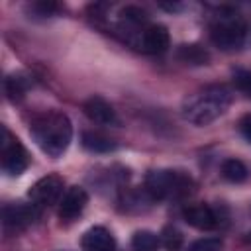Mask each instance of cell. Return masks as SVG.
<instances>
[{
	"label": "cell",
	"instance_id": "obj_19",
	"mask_svg": "<svg viewBox=\"0 0 251 251\" xmlns=\"http://www.w3.org/2000/svg\"><path fill=\"white\" fill-rule=\"evenodd\" d=\"M161 239H163V245L167 251H180L182 247V235L176 227H165L163 233H161Z\"/></svg>",
	"mask_w": 251,
	"mask_h": 251
},
{
	"label": "cell",
	"instance_id": "obj_13",
	"mask_svg": "<svg viewBox=\"0 0 251 251\" xmlns=\"http://www.w3.org/2000/svg\"><path fill=\"white\" fill-rule=\"evenodd\" d=\"M176 57L186 65H206L210 61V53L198 43L180 45L176 51Z\"/></svg>",
	"mask_w": 251,
	"mask_h": 251
},
{
	"label": "cell",
	"instance_id": "obj_9",
	"mask_svg": "<svg viewBox=\"0 0 251 251\" xmlns=\"http://www.w3.org/2000/svg\"><path fill=\"white\" fill-rule=\"evenodd\" d=\"M182 218L188 226L202 229V231H210L218 226V216L216 212L208 206V204H190L182 210Z\"/></svg>",
	"mask_w": 251,
	"mask_h": 251
},
{
	"label": "cell",
	"instance_id": "obj_21",
	"mask_svg": "<svg viewBox=\"0 0 251 251\" xmlns=\"http://www.w3.org/2000/svg\"><path fill=\"white\" fill-rule=\"evenodd\" d=\"M222 243L220 239H214V237H204V239H198L192 243L190 251H220Z\"/></svg>",
	"mask_w": 251,
	"mask_h": 251
},
{
	"label": "cell",
	"instance_id": "obj_1",
	"mask_svg": "<svg viewBox=\"0 0 251 251\" xmlns=\"http://www.w3.org/2000/svg\"><path fill=\"white\" fill-rule=\"evenodd\" d=\"M29 131L35 143L39 145V149L49 157L63 155L73 137L71 120L63 112H43L35 116L31 120Z\"/></svg>",
	"mask_w": 251,
	"mask_h": 251
},
{
	"label": "cell",
	"instance_id": "obj_5",
	"mask_svg": "<svg viewBox=\"0 0 251 251\" xmlns=\"http://www.w3.org/2000/svg\"><path fill=\"white\" fill-rule=\"evenodd\" d=\"M2 133H4V139H2V169L10 176L22 175L27 169V163H29L27 151L20 143V139L14 137L6 127L2 129Z\"/></svg>",
	"mask_w": 251,
	"mask_h": 251
},
{
	"label": "cell",
	"instance_id": "obj_14",
	"mask_svg": "<svg viewBox=\"0 0 251 251\" xmlns=\"http://www.w3.org/2000/svg\"><path fill=\"white\" fill-rule=\"evenodd\" d=\"M82 145L94 153H108V151L116 149V143L112 139H108L106 135L96 133V131H84L82 133Z\"/></svg>",
	"mask_w": 251,
	"mask_h": 251
},
{
	"label": "cell",
	"instance_id": "obj_20",
	"mask_svg": "<svg viewBox=\"0 0 251 251\" xmlns=\"http://www.w3.org/2000/svg\"><path fill=\"white\" fill-rule=\"evenodd\" d=\"M233 82H235V86H237L241 92H245V94L251 96V71L237 69V71L233 73Z\"/></svg>",
	"mask_w": 251,
	"mask_h": 251
},
{
	"label": "cell",
	"instance_id": "obj_17",
	"mask_svg": "<svg viewBox=\"0 0 251 251\" xmlns=\"http://www.w3.org/2000/svg\"><path fill=\"white\" fill-rule=\"evenodd\" d=\"M159 245V237L151 231H137L131 239V247L135 251H155Z\"/></svg>",
	"mask_w": 251,
	"mask_h": 251
},
{
	"label": "cell",
	"instance_id": "obj_12",
	"mask_svg": "<svg viewBox=\"0 0 251 251\" xmlns=\"http://www.w3.org/2000/svg\"><path fill=\"white\" fill-rule=\"evenodd\" d=\"M114 247H116V241L112 233L102 226H94L82 235L84 251H114Z\"/></svg>",
	"mask_w": 251,
	"mask_h": 251
},
{
	"label": "cell",
	"instance_id": "obj_18",
	"mask_svg": "<svg viewBox=\"0 0 251 251\" xmlns=\"http://www.w3.org/2000/svg\"><path fill=\"white\" fill-rule=\"evenodd\" d=\"M147 20V14L137 6H126L122 10V24L129 27H137Z\"/></svg>",
	"mask_w": 251,
	"mask_h": 251
},
{
	"label": "cell",
	"instance_id": "obj_22",
	"mask_svg": "<svg viewBox=\"0 0 251 251\" xmlns=\"http://www.w3.org/2000/svg\"><path fill=\"white\" fill-rule=\"evenodd\" d=\"M57 10V6L53 2H35L31 4V12H35L37 16H51Z\"/></svg>",
	"mask_w": 251,
	"mask_h": 251
},
{
	"label": "cell",
	"instance_id": "obj_15",
	"mask_svg": "<svg viewBox=\"0 0 251 251\" xmlns=\"http://www.w3.org/2000/svg\"><path fill=\"white\" fill-rule=\"evenodd\" d=\"M222 175L229 182H243L247 178V167L239 159H226L222 163Z\"/></svg>",
	"mask_w": 251,
	"mask_h": 251
},
{
	"label": "cell",
	"instance_id": "obj_16",
	"mask_svg": "<svg viewBox=\"0 0 251 251\" xmlns=\"http://www.w3.org/2000/svg\"><path fill=\"white\" fill-rule=\"evenodd\" d=\"M4 86H6V94H8V98L10 100H22L24 98V94H25V90H27V86H29V82L25 80V76H22V75H10V76H6V80H4Z\"/></svg>",
	"mask_w": 251,
	"mask_h": 251
},
{
	"label": "cell",
	"instance_id": "obj_6",
	"mask_svg": "<svg viewBox=\"0 0 251 251\" xmlns=\"http://www.w3.org/2000/svg\"><path fill=\"white\" fill-rule=\"evenodd\" d=\"M63 192V178L59 175H47L39 178L31 188H29V198L35 206H49L55 204L57 198Z\"/></svg>",
	"mask_w": 251,
	"mask_h": 251
},
{
	"label": "cell",
	"instance_id": "obj_23",
	"mask_svg": "<svg viewBox=\"0 0 251 251\" xmlns=\"http://www.w3.org/2000/svg\"><path fill=\"white\" fill-rule=\"evenodd\" d=\"M239 129H241L243 137H245L247 141H251V114L245 116V118H241V122H239Z\"/></svg>",
	"mask_w": 251,
	"mask_h": 251
},
{
	"label": "cell",
	"instance_id": "obj_2",
	"mask_svg": "<svg viewBox=\"0 0 251 251\" xmlns=\"http://www.w3.org/2000/svg\"><path fill=\"white\" fill-rule=\"evenodd\" d=\"M231 104L229 88L222 84L206 86L192 96H188L182 104V118L196 126H206L220 118Z\"/></svg>",
	"mask_w": 251,
	"mask_h": 251
},
{
	"label": "cell",
	"instance_id": "obj_11",
	"mask_svg": "<svg viewBox=\"0 0 251 251\" xmlns=\"http://www.w3.org/2000/svg\"><path fill=\"white\" fill-rule=\"evenodd\" d=\"M169 31L165 25H149L143 33H141V45L139 49L147 51V53H165L169 49Z\"/></svg>",
	"mask_w": 251,
	"mask_h": 251
},
{
	"label": "cell",
	"instance_id": "obj_7",
	"mask_svg": "<svg viewBox=\"0 0 251 251\" xmlns=\"http://www.w3.org/2000/svg\"><path fill=\"white\" fill-rule=\"evenodd\" d=\"M86 204H88L86 190L80 188V186H71L67 190V194L63 196V200H61L59 218L63 222H73V220H76L82 214V210L86 208Z\"/></svg>",
	"mask_w": 251,
	"mask_h": 251
},
{
	"label": "cell",
	"instance_id": "obj_8",
	"mask_svg": "<svg viewBox=\"0 0 251 251\" xmlns=\"http://www.w3.org/2000/svg\"><path fill=\"white\" fill-rule=\"evenodd\" d=\"M39 216L35 206L29 204H16V206H6L4 208V227L8 231H20L35 222Z\"/></svg>",
	"mask_w": 251,
	"mask_h": 251
},
{
	"label": "cell",
	"instance_id": "obj_10",
	"mask_svg": "<svg viewBox=\"0 0 251 251\" xmlns=\"http://www.w3.org/2000/svg\"><path fill=\"white\" fill-rule=\"evenodd\" d=\"M84 114L88 116V120H92L94 124H100V126H114L118 124V116H116V110L100 96H92L84 102L82 106Z\"/></svg>",
	"mask_w": 251,
	"mask_h": 251
},
{
	"label": "cell",
	"instance_id": "obj_3",
	"mask_svg": "<svg viewBox=\"0 0 251 251\" xmlns=\"http://www.w3.org/2000/svg\"><path fill=\"white\" fill-rule=\"evenodd\" d=\"M247 25L243 18L231 10H220V14L214 18L210 25V37L214 45H218L224 51L239 49L245 43Z\"/></svg>",
	"mask_w": 251,
	"mask_h": 251
},
{
	"label": "cell",
	"instance_id": "obj_4",
	"mask_svg": "<svg viewBox=\"0 0 251 251\" xmlns=\"http://www.w3.org/2000/svg\"><path fill=\"white\" fill-rule=\"evenodd\" d=\"M192 180L178 171H151L145 178V190L153 200L176 198L190 190Z\"/></svg>",
	"mask_w": 251,
	"mask_h": 251
}]
</instances>
